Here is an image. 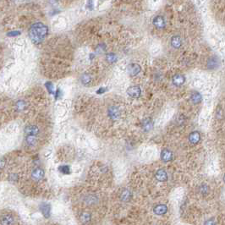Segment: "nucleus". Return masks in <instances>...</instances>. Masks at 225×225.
<instances>
[{
    "instance_id": "1",
    "label": "nucleus",
    "mask_w": 225,
    "mask_h": 225,
    "mask_svg": "<svg viewBox=\"0 0 225 225\" xmlns=\"http://www.w3.org/2000/svg\"><path fill=\"white\" fill-rule=\"evenodd\" d=\"M48 34V27L42 23H36L29 31V36L35 43L43 42Z\"/></svg>"
},
{
    "instance_id": "2",
    "label": "nucleus",
    "mask_w": 225,
    "mask_h": 225,
    "mask_svg": "<svg viewBox=\"0 0 225 225\" xmlns=\"http://www.w3.org/2000/svg\"><path fill=\"white\" fill-rule=\"evenodd\" d=\"M127 93L133 98H137L141 93V90L139 86H130L127 90Z\"/></svg>"
},
{
    "instance_id": "3",
    "label": "nucleus",
    "mask_w": 225,
    "mask_h": 225,
    "mask_svg": "<svg viewBox=\"0 0 225 225\" xmlns=\"http://www.w3.org/2000/svg\"><path fill=\"white\" fill-rule=\"evenodd\" d=\"M32 179L34 180H36V181H40V180H42L43 179L44 171L42 169H40V168H37V169H35L32 171Z\"/></svg>"
},
{
    "instance_id": "4",
    "label": "nucleus",
    "mask_w": 225,
    "mask_h": 225,
    "mask_svg": "<svg viewBox=\"0 0 225 225\" xmlns=\"http://www.w3.org/2000/svg\"><path fill=\"white\" fill-rule=\"evenodd\" d=\"M39 208H40V211L42 212V213L43 214V216L46 218H49L50 211H51V207H50L49 204H48V203L41 204V205H40V207H39Z\"/></svg>"
},
{
    "instance_id": "5",
    "label": "nucleus",
    "mask_w": 225,
    "mask_h": 225,
    "mask_svg": "<svg viewBox=\"0 0 225 225\" xmlns=\"http://www.w3.org/2000/svg\"><path fill=\"white\" fill-rule=\"evenodd\" d=\"M185 78L183 75L178 74L173 77V83L176 86H180L185 83Z\"/></svg>"
},
{
    "instance_id": "6",
    "label": "nucleus",
    "mask_w": 225,
    "mask_h": 225,
    "mask_svg": "<svg viewBox=\"0 0 225 225\" xmlns=\"http://www.w3.org/2000/svg\"><path fill=\"white\" fill-rule=\"evenodd\" d=\"M172 158H173V153L171 152V151H169V149H163L161 152V158L162 160L167 163V162H169L172 160Z\"/></svg>"
},
{
    "instance_id": "7",
    "label": "nucleus",
    "mask_w": 225,
    "mask_h": 225,
    "mask_svg": "<svg viewBox=\"0 0 225 225\" xmlns=\"http://www.w3.org/2000/svg\"><path fill=\"white\" fill-rule=\"evenodd\" d=\"M141 66L137 64H131L128 67V71L130 72V74L131 75H136L137 74L141 72Z\"/></svg>"
},
{
    "instance_id": "8",
    "label": "nucleus",
    "mask_w": 225,
    "mask_h": 225,
    "mask_svg": "<svg viewBox=\"0 0 225 225\" xmlns=\"http://www.w3.org/2000/svg\"><path fill=\"white\" fill-rule=\"evenodd\" d=\"M201 140V135L197 131H193L189 136V141L192 144H197Z\"/></svg>"
},
{
    "instance_id": "9",
    "label": "nucleus",
    "mask_w": 225,
    "mask_h": 225,
    "mask_svg": "<svg viewBox=\"0 0 225 225\" xmlns=\"http://www.w3.org/2000/svg\"><path fill=\"white\" fill-rule=\"evenodd\" d=\"M25 132L27 134L28 136H37L39 133V130L37 126H35V125H28V126L26 127Z\"/></svg>"
},
{
    "instance_id": "10",
    "label": "nucleus",
    "mask_w": 225,
    "mask_h": 225,
    "mask_svg": "<svg viewBox=\"0 0 225 225\" xmlns=\"http://www.w3.org/2000/svg\"><path fill=\"white\" fill-rule=\"evenodd\" d=\"M156 179L160 182H164L168 180V174L166 173V171L163 169H159L157 171L156 173Z\"/></svg>"
},
{
    "instance_id": "11",
    "label": "nucleus",
    "mask_w": 225,
    "mask_h": 225,
    "mask_svg": "<svg viewBox=\"0 0 225 225\" xmlns=\"http://www.w3.org/2000/svg\"><path fill=\"white\" fill-rule=\"evenodd\" d=\"M154 213L157 215H163L167 213L168 211V207L166 205H163V204H160V205H158L154 207Z\"/></svg>"
},
{
    "instance_id": "12",
    "label": "nucleus",
    "mask_w": 225,
    "mask_h": 225,
    "mask_svg": "<svg viewBox=\"0 0 225 225\" xmlns=\"http://www.w3.org/2000/svg\"><path fill=\"white\" fill-rule=\"evenodd\" d=\"M153 25L158 28H163L165 26V20L163 17L156 16L153 19Z\"/></svg>"
},
{
    "instance_id": "13",
    "label": "nucleus",
    "mask_w": 225,
    "mask_h": 225,
    "mask_svg": "<svg viewBox=\"0 0 225 225\" xmlns=\"http://www.w3.org/2000/svg\"><path fill=\"white\" fill-rule=\"evenodd\" d=\"M1 224L2 225H12L14 224V218L11 215H4L2 217L1 219Z\"/></svg>"
},
{
    "instance_id": "14",
    "label": "nucleus",
    "mask_w": 225,
    "mask_h": 225,
    "mask_svg": "<svg viewBox=\"0 0 225 225\" xmlns=\"http://www.w3.org/2000/svg\"><path fill=\"white\" fill-rule=\"evenodd\" d=\"M218 65H219V60L218 58L213 57V58L209 59L208 62H207V67L209 69H215Z\"/></svg>"
},
{
    "instance_id": "15",
    "label": "nucleus",
    "mask_w": 225,
    "mask_h": 225,
    "mask_svg": "<svg viewBox=\"0 0 225 225\" xmlns=\"http://www.w3.org/2000/svg\"><path fill=\"white\" fill-rule=\"evenodd\" d=\"M171 44H172V46H173L174 48H180V46H181L182 44L181 38H180L179 36H174V37H173L172 39H171Z\"/></svg>"
},
{
    "instance_id": "16",
    "label": "nucleus",
    "mask_w": 225,
    "mask_h": 225,
    "mask_svg": "<svg viewBox=\"0 0 225 225\" xmlns=\"http://www.w3.org/2000/svg\"><path fill=\"white\" fill-rule=\"evenodd\" d=\"M108 115L111 119H117L118 117H119V109L116 108V107H111L108 110Z\"/></svg>"
},
{
    "instance_id": "17",
    "label": "nucleus",
    "mask_w": 225,
    "mask_h": 225,
    "mask_svg": "<svg viewBox=\"0 0 225 225\" xmlns=\"http://www.w3.org/2000/svg\"><path fill=\"white\" fill-rule=\"evenodd\" d=\"M191 99L193 103L197 104V103H200L202 102V95L199 93V92H194V93L191 94Z\"/></svg>"
},
{
    "instance_id": "18",
    "label": "nucleus",
    "mask_w": 225,
    "mask_h": 225,
    "mask_svg": "<svg viewBox=\"0 0 225 225\" xmlns=\"http://www.w3.org/2000/svg\"><path fill=\"white\" fill-rule=\"evenodd\" d=\"M143 127H144V130L146 131H149L150 130L152 129L153 127V124L151 119H146V120L143 121Z\"/></svg>"
},
{
    "instance_id": "19",
    "label": "nucleus",
    "mask_w": 225,
    "mask_h": 225,
    "mask_svg": "<svg viewBox=\"0 0 225 225\" xmlns=\"http://www.w3.org/2000/svg\"><path fill=\"white\" fill-rule=\"evenodd\" d=\"M130 197H131V194L130 192V191H128V190H125L121 194V200L124 202L129 201Z\"/></svg>"
},
{
    "instance_id": "20",
    "label": "nucleus",
    "mask_w": 225,
    "mask_h": 225,
    "mask_svg": "<svg viewBox=\"0 0 225 225\" xmlns=\"http://www.w3.org/2000/svg\"><path fill=\"white\" fill-rule=\"evenodd\" d=\"M80 219L81 221V223L86 224V223H88L91 220V215H90L89 213H83L81 215V217H80Z\"/></svg>"
},
{
    "instance_id": "21",
    "label": "nucleus",
    "mask_w": 225,
    "mask_h": 225,
    "mask_svg": "<svg viewBox=\"0 0 225 225\" xmlns=\"http://www.w3.org/2000/svg\"><path fill=\"white\" fill-rule=\"evenodd\" d=\"M37 142V139L35 136H27L26 137V143H27L28 146L30 147H33L35 146V144Z\"/></svg>"
},
{
    "instance_id": "22",
    "label": "nucleus",
    "mask_w": 225,
    "mask_h": 225,
    "mask_svg": "<svg viewBox=\"0 0 225 225\" xmlns=\"http://www.w3.org/2000/svg\"><path fill=\"white\" fill-rule=\"evenodd\" d=\"M59 171H60L61 173H63V174H70V167L69 166H61L60 168H59Z\"/></svg>"
},
{
    "instance_id": "23",
    "label": "nucleus",
    "mask_w": 225,
    "mask_h": 225,
    "mask_svg": "<svg viewBox=\"0 0 225 225\" xmlns=\"http://www.w3.org/2000/svg\"><path fill=\"white\" fill-rule=\"evenodd\" d=\"M81 81L84 84H87L91 81V77L88 75L87 74H85V75H83L82 77H81Z\"/></svg>"
},
{
    "instance_id": "24",
    "label": "nucleus",
    "mask_w": 225,
    "mask_h": 225,
    "mask_svg": "<svg viewBox=\"0 0 225 225\" xmlns=\"http://www.w3.org/2000/svg\"><path fill=\"white\" fill-rule=\"evenodd\" d=\"M107 59L109 62H114L116 59V55L114 54H109L107 55Z\"/></svg>"
},
{
    "instance_id": "25",
    "label": "nucleus",
    "mask_w": 225,
    "mask_h": 225,
    "mask_svg": "<svg viewBox=\"0 0 225 225\" xmlns=\"http://www.w3.org/2000/svg\"><path fill=\"white\" fill-rule=\"evenodd\" d=\"M46 86L48 88V92H49L50 93H53V91H54V86H53V84L51 82H47L46 83Z\"/></svg>"
},
{
    "instance_id": "26",
    "label": "nucleus",
    "mask_w": 225,
    "mask_h": 225,
    "mask_svg": "<svg viewBox=\"0 0 225 225\" xmlns=\"http://www.w3.org/2000/svg\"><path fill=\"white\" fill-rule=\"evenodd\" d=\"M26 106V103L23 102V101H19L18 103H17V108H19L20 109H22V108H24V107Z\"/></svg>"
},
{
    "instance_id": "27",
    "label": "nucleus",
    "mask_w": 225,
    "mask_h": 225,
    "mask_svg": "<svg viewBox=\"0 0 225 225\" xmlns=\"http://www.w3.org/2000/svg\"><path fill=\"white\" fill-rule=\"evenodd\" d=\"M205 225H216V224H215V223L213 220L209 219V220H207L206 223H205Z\"/></svg>"
},
{
    "instance_id": "28",
    "label": "nucleus",
    "mask_w": 225,
    "mask_h": 225,
    "mask_svg": "<svg viewBox=\"0 0 225 225\" xmlns=\"http://www.w3.org/2000/svg\"><path fill=\"white\" fill-rule=\"evenodd\" d=\"M224 183H225V174H224Z\"/></svg>"
}]
</instances>
